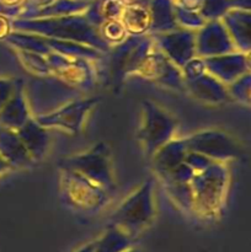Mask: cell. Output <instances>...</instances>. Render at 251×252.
Listing matches in <instances>:
<instances>
[{
    "label": "cell",
    "instance_id": "cell-1",
    "mask_svg": "<svg viewBox=\"0 0 251 252\" xmlns=\"http://www.w3.org/2000/svg\"><path fill=\"white\" fill-rule=\"evenodd\" d=\"M62 169H68L76 174L81 175L101 187L106 192L113 189L112 172L110 166V153L106 144H97L89 152L84 154H78L75 157L66 158L62 161Z\"/></svg>",
    "mask_w": 251,
    "mask_h": 252
},
{
    "label": "cell",
    "instance_id": "cell-2",
    "mask_svg": "<svg viewBox=\"0 0 251 252\" xmlns=\"http://www.w3.org/2000/svg\"><path fill=\"white\" fill-rule=\"evenodd\" d=\"M21 147H25L15 129L0 126V155L11 167L22 166L30 158L21 155Z\"/></svg>",
    "mask_w": 251,
    "mask_h": 252
},
{
    "label": "cell",
    "instance_id": "cell-3",
    "mask_svg": "<svg viewBox=\"0 0 251 252\" xmlns=\"http://www.w3.org/2000/svg\"><path fill=\"white\" fill-rule=\"evenodd\" d=\"M103 30V38H106L107 41L111 42H121L125 39L126 31L123 24H120L118 21H116V19L113 20H107V21L103 24L102 26Z\"/></svg>",
    "mask_w": 251,
    "mask_h": 252
},
{
    "label": "cell",
    "instance_id": "cell-4",
    "mask_svg": "<svg viewBox=\"0 0 251 252\" xmlns=\"http://www.w3.org/2000/svg\"><path fill=\"white\" fill-rule=\"evenodd\" d=\"M17 89V84H14L9 79H0V110L7 103Z\"/></svg>",
    "mask_w": 251,
    "mask_h": 252
},
{
    "label": "cell",
    "instance_id": "cell-6",
    "mask_svg": "<svg viewBox=\"0 0 251 252\" xmlns=\"http://www.w3.org/2000/svg\"><path fill=\"white\" fill-rule=\"evenodd\" d=\"M10 169H11V166H10V165L2 159L1 155H0V176H1L2 174H5V172L9 171Z\"/></svg>",
    "mask_w": 251,
    "mask_h": 252
},
{
    "label": "cell",
    "instance_id": "cell-5",
    "mask_svg": "<svg viewBox=\"0 0 251 252\" xmlns=\"http://www.w3.org/2000/svg\"><path fill=\"white\" fill-rule=\"evenodd\" d=\"M9 30H10V24L7 21V19H5L4 16L0 15V39L7 38L9 36Z\"/></svg>",
    "mask_w": 251,
    "mask_h": 252
}]
</instances>
